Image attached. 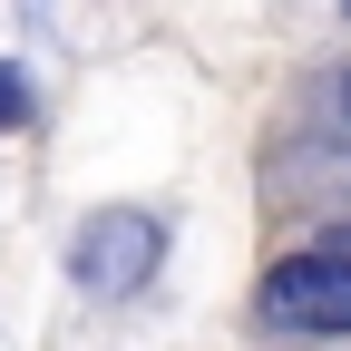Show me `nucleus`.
<instances>
[{"instance_id":"f257e3e1","label":"nucleus","mask_w":351,"mask_h":351,"mask_svg":"<svg viewBox=\"0 0 351 351\" xmlns=\"http://www.w3.org/2000/svg\"><path fill=\"white\" fill-rule=\"evenodd\" d=\"M263 332H302V341H351V244H302L283 254L254 293Z\"/></svg>"},{"instance_id":"f03ea898","label":"nucleus","mask_w":351,"mask_h":351,"mask_svg":"<svg viewBox=\"0 0 351 351\" xmlns=\"http://www.w3.org/2000/svg\"><path fill=\"white\" fill-rule=\"evenodd\" d=\"M166 263V225L147 205H98L78 225V244H69V274L98 293V302H127V293H147V274Z\"/></svg>"},{"instance_id":"7ed1b4c3","label":"nucleus","mask_w":351,"mask_h":351,"mask_svg":"<svg viewBox=\"0 0 351 351\" xmlns=\"http://www.w3.org/2000/svg\"><path fill=\"white\" fill-rule=\"evenodd\" d=\"M29 117V88H20V69H0V127H20Z\"/></svg>"},{"instance_id":"20e7f679","label":"nucleus","mask_w":351,"mask_h":351,"mask_svg":"<svg viewBox=\"0 0 351 351\" xmlns=\"http://www.w3.org/2000/svg\"><path fill=\"white\" fill-rule=\"evenodd\" d=\"M332 244H351V225H341V234H332Z\"/></svg>"}]
</instances>
